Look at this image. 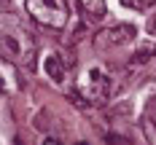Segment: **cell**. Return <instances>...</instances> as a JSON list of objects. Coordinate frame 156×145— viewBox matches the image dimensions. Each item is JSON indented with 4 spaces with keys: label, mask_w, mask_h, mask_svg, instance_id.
<instances>
[{
    "label": "cell",
    "mask_w": 156,
    "mask_h": 145,
    "mask_svg": "<svg viewBox=\"0 0 156 145\" xmlns=\"http://www.w3.org/2000/svg\"><path fill=\"white\" fill-rule=\"evenodd\" d=\"M78 91H81V99H86L89 105H102L108 102L110 91H113V81H110L108 70L102 64H92L81 73L78 78Z\"/></svg>",
    "instance_id": "obj_1"
},
{
    "label": "cell",
    "mask_w": 156,
    "mask_h": 145,
    "mask_svg": "<svg viewBox=\"0 0 156 145\" xmlns=\"http://www.w3.org/2000/svg\"><path fill=\"white\" fill-rule=\"evenodd\" d=\"M24 5H27V14L41 27L62 30L65 24H67V16H70L67 0H24Z\"/></svg>",
    "instance_id": "obj_2"
},
{
    "label": "cell",
    "mask_w": 156,
    "mask_h": 145,
    "mask_svg": "<svg viewBox=\"0 0 156 145\" xmlns=\"http://www.w3.org/2000/svg\"><path fill=\"white\" fill-rule=\"evenodd\" d=\"M3 51H5V59H16V62H24L27 67H32L35 62V46H32V38L22 30H5L3 32Z\"/></svg>",
    "instance_id": "obj_3"
},
{
    "label": "cell",
    "mask_w": 156,
    "mask_h": 145,
    "mask_svg": "<svg viewBox=\"0 0 156 145\" xmlns=\"http://www.w3.org/2000/svg\"><path fill=\"white\" fill-rule=\"evenodd\" d=\"M135 27L132 24H119V27H110V30H100L94 35V43L102 46H121V43H132L135 40Z\"/></svg>",
    "instance_id": "obj_4"
},
{
    "label": "cell",
    "mask_w": 156,
    "mask_h": 145,
    "mask_svg": "<svg viewBox=\"0 0 156 145\" xmlns=\"http://www.w3.org/2000/svg\"><path fill=\"white\" fill-rule=\"evenodd\" d=\"M43 70H46V75L54 81V83H62V81L67 78V62L62 59V54H46Z\"/></svg>",
    "instance_id": "obj_5"
},
{
    "label": "cell",
    "mask_w": 156,
    "mask_h": 145,
    "mask_svg": "<svg viewBox=\"0 0 156 145\" xmlns=\"http://www.w3.org/2000/svg\"><path fill=\"white\" fill-rule=\"evenodd\" d=\"M143 129H145V137L151 140V145H156V102H151V108H148V113H145Z\"/></svg>",
    "instance_id": "obj_6"
},
{
    "label": "cell",
    "mask_w": 156,
    "mask_h": 145,
    "mask_svg": "<svg viewBox=\"0 0 156 145\" xmlns=\"http://www.w3.org/2000/svg\"><path fill=\"white\" fill-rule=\"evenodd\" d=\"M83 5V11H89L92 16H102L105 14V0H78Z\"/></svg>",
    "instance_id": "obj_7"
},
{
    "label": "cell",
    "mask_w": 156,
    "mask_h": 145,
    "mask_svg": "<svg viewBox=\"0 0 156 145\" xmlns=\"http://www.w3.org/2000/svg\"><path fill=\"white\" fill-rule=\"evenodd\" d=\"M121 5L135 8V11H145L148 5H154V0H121Z\"/></svg>",
    "instance_id": "obj_8"
},
{
    "label": "cell",
    "mask_w": 156,
    "mask_h": 145,
    "mask_svg": "<svg viewBox=\"0 0 156 145\" xmlns=\"http://www.w3.org/2000/svg\"><path fill=\"white\" fill-rule=\"evenodd\" d=\"M105 143H110V145H129V137H126V134L108 132V134H105Z\"/></svg>",
    "instance_id": "obj_9"
},
{
    "label": "cell",
    "mask_w": 156,
    "mask_h": 145,
    "mask_svg": "<svg viewBox=\"0 0 156 145\" xmlns=\"http://www.w3.org/2000/svg\"><path fill=\"white\" fill-rule=\"evenodd\" d=\"M148 32H151V35H156V14L151 16V22H148Z\"/></svg>",
    "instance_id": "obj_10"
},
{
    "label": "cell",
    "mask_w": 156,
    "mask_h": 145,
    "mask_svg": "<svg viewBox=\"0 0 156 145\" xmlns=\"http://www.w3.org/2000/svg\"><path fill=\"white\" fill-rule=\"evenodd\" d=\"M43 145H62V143H59L57 137H46V140H43Z\"/></svg>",
    "instance_id": "obj_11"
},
{
    "label": "cell",
    "mask_w": 156,
    "mask_h": 145,
    "mask_svg": "<svg viewBox=\"0 0 156 145\" xmlns=\"http://www.w3.org/2000/svg\"><path fill=\"white\" fill-rule=\"evenodd\" d=\"M78 145H86V143H78Z\"/></svg>",
    "instance_id": "obj_12"
},
{
    "label": "cell",
    "mask_w": 156,
    "mask_h": 145,
    "mask_svg": "<svg viewBox=\"0 0 156 145\" xmlns=\"http://www.w3.org/2000/svg\"><path fill=\"white\" fill-rule=\"evenodd\" d=\"M154 3H156V0H154Z\"/></svg>",
    "instance_id": "obj_13"
}]
</instances>
